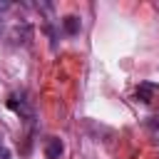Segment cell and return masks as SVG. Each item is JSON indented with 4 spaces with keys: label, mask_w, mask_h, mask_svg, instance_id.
Returning <instances> with one entry per match:
<instances>
[{
    "label": "cell",
    "mask_w": 159,
    "mask_h": 159,
    "mask_svg": "<svg viewBox=\"0 0 159 159\" xmlns=\"http://www.w3.org/2000/svg\"><path fill=\"white\" fill-rule=\"evenodd\" d=\"M0 159H10V152L7 149H0Z\"/></svg>",
    "instance_id": "obj_4"
},
{
    "label": "cell",
    "mask_w": 159,
    "mask_h": 159,
    "mask_svg": "<svg viewBox=\"0 0 159 159\" xmlns=\"http://www.w3.org/2000/svg\"><path fill=\"white\" fill-rule=\"evenodd\" d=\"M137 99L139 102H144V104H149L157 94H159V84L157 82H139V87H137Z\"/></svg>",
    "instance_id": "obj_1"
},
{
    "label": "cell",
    "mask_w": 159,
    "mask_h": 159,
    "mask_svg": "<svg viewBox=\"0 0 159 159\" xmlns=\"http://www.w3.org/2000/svg\"><path fill=\"white\" fill-rule=\"evenodd\" d=\"M62 149H65L62 139H60V137H50L47 144H45V159H60Z\"/></svg>",
    "instance_id": "obj_2"
},
{
    "label": "cell",
    "mask_w": 159,
    "mask_h": 159,
    "mask_svg": "<svg viewBox=\"0 0 159 159\" xmlns=\"http://www.w3.org/2000/svg\"><path fill=\"white\" fill-rule=\"evenodd\" d=\"M0 149H2V134H0Z\"/></svg>",
    "instance_id": "obj_5"
},
{
    "label": "cell",
    "mask_w": 159,
    "mask_h": 159,
    "mask_svg": "<svg viewBox=\"0 0 159 159\" xmlns=\"http://www.w3.org/2000/svg\"><path fill=\"white\" fill-rule=\"evenodd\" d=\"M62 25H65V32L67 35H77L80 32V17H75V15H67L62 20Z\"/></svg>",
    "instance_id": "obj_3"
}]
</instances>
